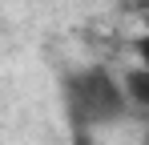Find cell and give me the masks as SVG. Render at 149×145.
<instances>
[{
  "instance_id": "1",
  "label": "cell",
  "mask_w": 149,
  "mask_h": 145,
  "mask_svg": "<svg viewBox=\"0 0 149 145\" xmlns=\"http://www.w3.org/2000/svg\"><path fill=\"white\" fill-rule=\"evenodd\" d=\"M61 101H65V113H69L77 133L113 129V125H121L129 117L121 81H117V72L105 69V65H81V69L65 72Z\"/></svg>"
},
{
  "instance_id": "2",
  "label": "cell",
  "mask_w": 149,
  "mask_h": 145,
  "mask_svg": "<svg viewBox=\"0 0 149 145\" xmlns=\"http://www.w3.org/2000/svg\"><path fill=\"white\" fill-rule=\"evenodd\" d=\"M117 81H121V93H125L129 113H145L149 109V72L145 69H125Z\"/></svg>"
}]
</instances>
